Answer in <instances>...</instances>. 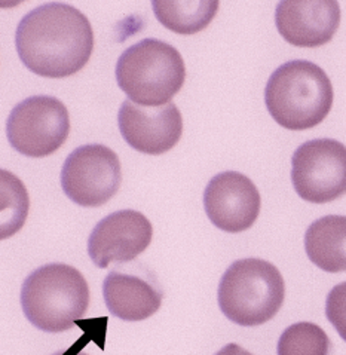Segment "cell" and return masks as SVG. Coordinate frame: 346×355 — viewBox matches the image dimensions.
Masks as SVG:
<instances>
[{
  "label": "cell",
  "mask_w": 346,
  "mask_h": 355,
  "mask_svg": "<svg viewBox=\"0 0 346 355\" xmlns=\"http://www.w3.org/2000/svg\"><path fill=\"white\" fill-rule=\"evenodd\" d=\"M15 46L21 62L37 76L61 79L87 66L94 49L88 18L67 3L40 5L19 21Z\"/></svg>",
  "instance_id": "6da1fadb"
},
{
  "label": "cell",
  "mask_w": 346,
  "mask_h": 355,
  "mask_svg": "<svg viewBox=\"0 0 346 355\" xmlns=\"http://www.w3.org/2000/svg\"><path fill=\"white\" fill-rule=\"evenodd\" d=\"M333 85L327 73L306 60H293L272 73L265 104L282 128L303 131L317 127L333 106Z\"/></svg>",
  "instance_id": "7a4b0ae2"
},
{
  "label": "cell",
  "mask_w": 346,
  "mask_h": 355,
  "mask_svg": "<svg viewBox=\"0 0 346 355\" xmlns=\"http://www.w3.org/2000/svg\"><path fill=\"white\" fill-rule=\"evenodd\" d=\"M89 287L76 268L49 263L31 272L21 287V308L36 329L48 333L70 330L85 315Z\"/></svg>",
  "instance_id": "3957f363"
},
{
  "label": "cell",
  "mask_w": 346,
  "mask_h": 355,
  "mask_svg": "<svg viewBox=\"0 0 346 355\" xmlns=\"http://www.w3.org/2000/svg\"><path fill=\"white\" fill-rule=\"evenodd\" d=\"M114 73L119 88L144 107L165 106L186 79L182 54L159 39H143L128 46L118 58Z\"/></svg>",
  "instance_id": "277c9868"
},
{
  "label": "cell",
  "mask_w": 346,
  "mask_h": 355,
  "mask_svg": "<svg viewBox=\"0 0 346 355\" xmlns=\"http://www.w3.org/2000/svg\"><path fill=\"white\" fill-rule=\"evenodd\" d=\"M286 284L277 266L261 259H241L220 279L217 299L225 317L254 327L274 318L284 304Z\"/></svg>",
  "instance_id": "5b68a950"
},
{
  "label": "cell",
  "mask_w": 346,
  "mask_h": 355,
  "mask_svg": "<svg viewBox=\"0 0 346 355\" xmlns=\"http://www.w3.org/2000/svg\"><path fill=\"white\" fill-rule=\"evenodd\" d=\"M69 110L58 98L33 96L12 109L6 122L9 144L24 156L45 158L69 137Z\"/></svg>",
  "instance_id": "8992f818"
},
{
  "label": "cell",
  "mask_w": 346,
  "mask_h": 355,
  "mask_svg": "<svg viewBox=\"0 0 346 355\" xmlns=\"http://www.w3.org/2000/svg\"><path fill=\"white\" fill-rule=\"evenodd\" d=\"M291 183L312 204H327L346 193V146L317 139L303 143L291 156Z\"/></svg>",
  "instance_id": "52a82bcc"
},
{
  "label": "cell",
  "mask_w": 346,
  "mask_h": 355,
  "mask_svg": "<svg viewBox=\"0 0 346 355\" xmlns=\"http://www.w3.org/2000/svg\"><path fill=\"white\" fill-rule=\"evenodd\" d=\"M122 166L107 146L85 144L73 150L62 165L61 187L80 207H101L119 191Z\"/></svg>",
  "instance_id": "ba28073f"
},
{
  "label": "cell",
  "mask_w": 346,
  "mask_h": 355,
  "mask_svg": "<svg viewBox=\"0 0 346 355\" xmlns=\"http://www.w3.org/2000/svg\"><path fill=\"white\" fill-rule=\"evenodd\" d=\"M149 218L134 210H121L100 220L88 239V254L97 268L128 263L152 243Z\"/></svg>",
  "instance_id": "9c48e42d"
},
{
  "label": "cell",
  "mask_w": 346,
  "mask_h": 355,
  "mask_svg": "<svg viewBox=\"0 0 346 355\" xmlns=\"http://www.w3.org/2000/svg\"><path fill=\"white\" fill-rule=\"evenodd\" d=\"M260 193L247 175L225 171L208 182L204 208L211 223L229 234L244 232L260 213Z\"/></svg>",
  "instance_id": "30bf717a"
},
{
  "label": "cell",
  "mask_w": 346,
  "mask_h": 355,
  "mask_svg": "<svg viewBox=\"0 0 346 355\" xmlns=\"http://www.w3.org/2000/svg\"><path fill=\"white\" fill-rule=\"evenodd\" d=\"M118 125L123 140L146 155L171 150L183 132V118L175 104L144 107L125 100L119 109Z\"/></svg>",
  "instance_id": "8fae6325"
},
{
  "label": "cell",
  "mask_w": 346,
  "mask_h": 355,
  "mask_svg": "<svg viewBox=\"0 0 346 355\" xmlns=\"http://www.w3.org/2000/svg\"><path fill=\"white\" fill-rule=\"evenodd\" d=\"M275 24L288 44L318 48L336 35L340 8L336 0H284L277 6Z\"/></svg>",
  "instance_id": "7c38bea8"
},
{
  "label": "cell",
  "mask_w": 346,
  "mask_h": 355,
  "mask_svg": "<svg viewBox=\"0 0 346 355\" xmlns=\"http://www.w3.org/2000/svg\"><path fill=\"white\" fill-rule=\"evenodd\" d=\"M106 306L123 321H143L158 312L162 293L143 277L113 269L103 283Z\"/></svg>",
  "instance_id": "4fadbf2b"
},
{
  "label": "cell",
  "mask_w": 346,
  "mask_h": 355,
  "mask_svg": "<svg viewBox=\"0 0 346 355\" xmlns=\"http://www.w3.org/2000/svg\"><path fill=\"white\" fill-rule=\"evenodd\" d=\"M311 262L330 274L346 272V216H324L305 234Z\"/></svg>",
  "instance_id": "5bb4252c"
},
{
  "label": "cell",
  "mask_w": 346,
  "mask_h": 355,
  "mask_svg": "<svg viewBox=\"0 0 346 355\" xmlns=\"http://www.w3.org/2000/svg\"><path fill=\"white\" fill-rule=\"evenodd\" d=\"M156 19L177 35H195L211 23L217 0H153Z\"/></svg>",
  "instance_id": "9a60e30c"
},
{
  "label": "cell",
  "mask_w": 346,
  "mask_h": 355,
  "mask_svg": "<svg viewBox=\"0 0 346 355\" xmlns=\"http://www.w3.org/2000/svg\"><path fill=\"white\" fill-rule=\"evenodd\" d=\"M331 342L320 326L297 322L287 327L278 340V355H330Z\"/></svg>",
  "instance_id": "2e32d148"
},
{
  "label": "cell",
  "mask_w": 346,
  "mask_h": 355,
  "mask_svg": "<svg viewBox=\"0 0 346 355\" xmlns=\"http://www.w3.org/2000/svg\"><path fill=\"white\" fill-rule=\"evenodd\" d=\"M27 211L28 196L24 184L14 174L2 170V239L23 227Z\"/></svg>",
  "instance_id": "e0dca14e"
},
{
  "label": "cell",
  "mask_w": 346,
  "mask_h": 355,
  "mask_svg": "<svg viewBox=\"0 0 346 355\" xmlns=\"http://www.w3.org/2000/svg\"><path fill=\"white\" fill-rule=\"evenodd\" d=\"M326 315L339 336L346 342V281L330 290L326 300Z\"/></svg>",
  "instance_id": "ac0fdd59"
},
{
  "label": "cell",
  "mask_w": 346,
  "mask_h": 355,
  "mask_svg": "<svg viewBox=\"0 0 346 355\" xmlns=\"http://www.w3.org/2000/svg\"><path fill=\"white\" fill-rule=\"evenodd\" d=\"M216 355H253V354L248 352L243 347L236 345V343H229V345H226L225 348L220 349Z\"/></svg>",
  "instance_id": "d6986e66"
},
{
  "label": "cell",
  "mask_w": 346,
  "mask_h": 355,
  "mask_svg": "<svg viewBox=\"0 0 346 355\" xmlns=\"http://www.w3.org/2000/svg\"><path fill=\"white\" fill-rule=\"evenodd\" d=\"M54 355H87L85 352H82L78 347H73L70 349H66V351H60V352H55Z\"/></svg>",
  "instance_id": "ffe728a7"
}]
</instances>
